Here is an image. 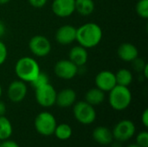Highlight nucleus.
I'll return each instance as SVG.
<instances>
[{"label":"nucleus","mask_w":148,"mask_h":147,"mask_svg":"<svg viewBox=\"0 0 148 147\" xmlns=\"http://www.w3.org/2000/svg\"><path fill=\"white\" fill-rule=\"evenodd\" d=\"M102 29L95 23H85L76 28V40L79 45L85 49H91L97 46L102 39Z\"/></svg>","instance_id":"nucleus-1"},{"label":"nucleus","mask_w":148,"mask_h":147,"mask_svg":"<svg viewBox=\"0 0 148 147\" xmlns=\"http://www.w3.org/2000/svg\"><path fill=\"white\" fill-rule=\"evenodd\" d=\"M41 72L37 62L29 56L20 58L15 65V73L19 80L24 82H31Z\"/></svg>","instance_id":"nucleus-2"},{"label":"nucleus","mask_w":148,"mask_h":147,"mask_svg":"<svg viewBox=\"0 0 148 147\" xmlns=\"http://www.w3.org/2000/svg\"><path fill=\"white\" fill-rule=\"evenodd\" d=\"M108 93V102L114 110L123 111L130 106L132 102V93L128 87L116 85Z\"/></svg>","instance_id":"nucleus-3"},{"label":"nucleus","mask_w":148,"mask_h":147,"mask_svg":"<svg viewBox=\"0 0 148 147\" xmlns=\"http://www.w3.org/2000/svg\"><path fill=\"white\" fill-rule=\"evenodd\" d=\"M57 126L55 116L49 112H42L37 114L34 120V126L36 131L45 137L54 134V131Z\"/></svg>","instance_id":"nucleus-4"},{"label":"nucleus","mask_w":148,"mask_h":147,"mask_svg":"<svg viewBox=\"0 0 148 147\" xmlns=\"http://www.w3.org/2000/svg\"><path fill=\"white\" fill-rule=\"evenodd\" d=\"M73 113L75 119L82 125H91L96 119V112L95 107L86 102L81 101L73 105Z\"/></svg>","instance_id":"nucleus-5"},{"label":"nucleus","mask_w":148,"mask_h":147,"mask_svg":"<svg viewBox=\"0 0 148 147\" xmlns=\"http://www.w3.org/2000/svg\"><path fill=\"white\" fill-rule=\"evenodd\" d=\"M35 90L36 101L41 107H50L56 104L57 92L50 83L41 86Z\"/></svg>","instance_id":"nucleus-6"},{"label":"nucleus","mask_w":148,"mask_h":147,"mask_svg":"<svg viewBox=\"0 0 148 147\" xmlns=\"http://www.w3.org/2000/svg\"><path fill=\"white\" fill-rule=\"evenodd\" d=\"M135 132V125L130 120H122L119 121L112 130L114 139L121 143L131 139L134 136Z\"/></svg>","instance_id":"nucleus-7"},{"label":"nucleus","mask_w":148,"mask_h":147,"mask_svg":"<svg viewBox=\"0 0 148 147\" xmlns=\"http://www.w3.org/2000/svg\"><path fill=\"white\" fill-rule=\"evenodd\" d=\"M30 52L37 57L47 56L51 51V43L49 40L42 35H36L30 38L29 42Z\"/></svg>","instance_id":"nucleus-8"},{"label":"nucleus","mask_w":148,"mask_h":147,"mask_svg":"<svg viewBox=\"0 0 148 147\" xmlns=\"http://www.w3.org/2000/svg\"><path fill=\"white\" fill-rule=\"evenodd\" d=\"M54 72L56 75L60 79L71 80L78 74L79 67H77L69 59H63L58 61L56 63L54 67Z\"/></svg>","instance_id":"nucleus-9"},{"label":"nucleus","mask_w":148,"mask_h":147,"mask_svg":"<svg viewBox=\"0 0 148 147\" xmlns=\"http://www.w3.org/2000/svg\"><path fill=\"white\" fill-rule=\"evenodd\" d=\"M27 91L28 88L26 82L21 80H16L9 85L7 89V96L11 102L19 103L26 97Z\"/></svg>","instance_id":"nucleus-10"},{"label":"nucleus","mask_w":148,"mask_h":147,"mask_svg":"<svg viewBox=\"0 0 148 147\" xmlns=\"http://www.w3.org/2000/svg\"><path fill=\"white\" fill-rule=\"evenodd\" d=\"M95 86L103 92H109L116 84L115 74L109 70H102L97 74L95 79Z\"/></svg>","instance_id":"nucleus-11"},{"label":"nucleus","mask_w":148,"mask_h":147,"mask_svg":"<svg viewBox=\"0 0 148 147\" xmlns=\"http://www.w3.org/2000/svg\"><path fill=\"white\" fill-rule=\"evenodd\" d=\"M52 11L58 17H69L75 11V0H54Z\"/></svg>","instance_id":"nucleus-12"},{"label":"nucleus","mask_w":148,"mask_h":147,"mask_svg":"<svg viewBox=\"0 0 148 147\" xmlns=\"http://www.w3.org/2000/svg\"><path fill=\"white\" fill-rule=\"evenodd\" d=\"M75 40L76 28L72 25H62L56 32V41L61 45H69Z\"/></svg>","instance_id":"nucleus-13"},{"label":"nucleus","mask_w":148,"mask_h":147,"mask_svg":"<svg viewBox=\"0 0 148 147\" xmlns=\"http://www.w3.org/2000/svg\"><path fill=\"white\" fill-rule=\"evenodd\" d=\"M76 101V93L72 88H64L62 89L56 94V104L62 107L67 108L72 107Z\"/></svg>","instance_id":"nucleus-14"},{"label":"nucleus","mask_w":148,"mask_h":147,"mask_svg":"<svg viewBox=\"0 0 148 147\" xmlns=\"http://www.w3.org/2000/svg\"><path fill=\"white\" fill-rule=\"evenodd\" d=\"M94 140L101 146H109L113 140L114 136L112 131L107 126H97L94 129L92 133Z\"/></svg>","instance_id":"nucleus-15"},{"label":"nucleus","mask_w":148,"mask_h":147,"mask_svg":"<svg viewBox=\"0 0 148 147\" xmlns=\"http://www.w3.org/2000/svg\"><path fill=\"white\" fill-rule=\"evenodd\" d=\"M117 55L121 60L131 62L139 56V50L133 43L124 42L119 46L117 49Z\"/></svg>","instance_id":"nucleus-16"},{"label":"nucleus","mask_w":148,"mask_h":147,"mask_svg":"<svg viewBox=\"0 0 148 147\" xmlns=\"http://www.w3.org/2000/svg\"><path fill=\"white\" fill-rule=\"evenodd\" d=\"M69 59L74 62L77 67H83L88 59V54L87 49L81 45H77L73 47L69 53Z\"/></svg>","instance_id":"nucleus-17"},{"label":"nucleus","mask_w":148,"mask_h":147,"mask_svg":"<svg viewBox=\"0 0 148 147\" xmlns=\"http://www.w3.org/2000/svg\"><path fill=\"white\" fill-rule=\"evenodd\" d=\"M105 92L98 88H90L85 94V101L93 107L101 105L105 101Z\"/></svg>","instance_id":"nucleus-18"},{"label":"nucleus","mask_w":148,"mask_h":147,"mask_svg":"<svg viewBox=\"0 0 148 147\" xmlns=\"http://www.w3.org/2000/svg\"><path fill=\"white\" fill-rule=\"evenodd\" d=\"M95 10L94 0H75V11L82 16H89Z\"/></svg>","instance_id":"nucleus-19"},{"label":"nucleus","mask_w":148,"mask_h":147,"mask_svg":"<svg viewBox=\"0 0 148 147\" xmlns=\"http://www.w3.org/2000/svg\"><path fill=\"white\" fill-rule=\"evenodd\" d=\"M115 79L117 85L128 87L133 82L134 76L130 70L127 68H121L115 74Z\"/></svg>","instance_id":"nucleus-20"},{"label":"nucleus","mask_w":148,"mask_h":147,"mask_svg":"<svg viewBox=\"0 0 148 147\" xmlns=\"http://www.w3.org/2000/svg\"><path fill=\"white\" fill-rule=\"evenodd\" d=\"M13 133L11 122L5 116H0V140L10 139Z\"/></svg>","instance_id":"nucleus-21"},{"label":"nucleus","mask_w":148,"mask_h":147,"mask_svg":"<svg viewBox=\"0 0 148 147\" xmlns=\"http://www.w3.org/2000/svg\"><path fill=\"white\" fill-rule=\"evenodd\" d=\"M54 134L56 137V139L60 140H68L71 138L73 134V130L69 125L62 123L56 126L54 131Z\"/></svg>","instance_id":"nucleus-22"},{"label":"nucleus","mask_w":148,"mask_h":147,"mask_svg":"<svg viewBox=\"0 0 148 147\" xmlns=\"http://www.w3.org/2000/svg\"><path fill=\"white\" fill-rule=\"evenodd\" d=\"M135 9L137 14L141 18H148V0H139Z\"/></svg>","instance_id":"nucleus-23"},{"label":"nucleus","mask_w":148,"mask_h":147,"mask_svg":"<svg viewBox=\"0 0 148 147\" xmlns=\"http://www.w3.org/2000/svg\"><path fill=\"white\" fill-rule=\"evenodd\" d=\"M32 87L36 89L41 86H43L47 83H49V75L45 73H42L40 72L39 75L36 77V79L34 81H32L31 82Z\"/></svg>","instance_id":"nucleus-24"},{"label":"nucleus","mask_w":148,"mask_h":147,"mask_svg":"<svg viewBox=\"0 0 148 147\" xmlns=\"http://www.w3.org/2000/svg\"><path fill=\"white\" fill-rule=\"evenodd\" d=\"M136 144L140 147H148V133L147 131H142L136 136Z\"/></svg>","instance_id":"nucleus-25"},{"label":"nucleus","mask_w":148,"mask_h":147,"mask_svg":"<svg viewBox=\"0 0 148 147\" xmlns=\"http://www.w3.org/2000/svg\"><path fill=\"white\" fill-rule=\"evenodd\" d=\"M131 62H132V66H133L134 69L135 71H137V72H142L143 69H144V68H145V66L147 65L146 62L143 59L139 58V56L137 58H135Z\"/></svg>","instance_id":"nucleus-26"},{"label":"nucleus","mask_w":148,"mask_h":147,"mask_svg":"<svg viewBox=\"0 0 148 147\" xmlns=\"http://www.w3.org/2000/svg\"><path fill=\"white\" fill-rule=\"evenodd\" d=\"M8 55V50L6 45L0 40V66L4 63Z\"/></svg>","instance_id":"nucleus-27"},{"label":"nucleus","mask_w":148,"mask_h":147,"mask_svg":"<svg viewBox=\"0 0 148 147\" xmlns=\"http://www.w3.org/2000/svg\"><path fill=\"white\" fill-rule=\"evenodd\" d=\"M28 2L32 7L40 9L47 3L48 0H28Z\"/></svg>","instance_id":"nucleus-28"},{"label":"nucleus","mask_w":148,"mask_h":147,"mask_svg":"<svg viewBox=\"0 0 148 147\" xmlns=\"http://www.w3.org/2000/svg\"><path fill=\"white\" fill-rule=\"evenodd\" d=\"M0 147H19V145L16 141L11 140L10 139H7L1 141Z\"/></svg>","instance_id":"nucleus-29"},{"label":"nucleus","mask_w":148,"mask_h":147,"mask_svg":"<svg viewBox=\"0 0 148 147\" xmlns=\"http://www.w3.org/2000/svg\"><path fill=\"white\" fill-rule=\"evenodd\" d=\"M141 123L145 126V128L148 127V109H145L141 114Z\"/></svg>","instance_id":"nucleus-30"},{"label":"nucleus","mask_w":148,"mask_h":147,"mask_svg":"<svg viewBox=\"0 0 148 147\" xmlns=\"http://www.w3.org/2000/svg\"><path fill=\"white\" fill-rule=\"evenodd\" d=\"M6 113V105L0 100V116H4Z\"/></svg>","instance_id":"nucleus-31"},{"label":"nucleus","mask_w":148,"mask_h":147,"mask_svg":"<svg viewBox=\"0 0 148 147\" xmlns=\"http://www.w3.org/2000/svg\"><path fill=\"white\" fill-rule=\"evenodd\" d=\"M5 30H6L5 26H4V24H3V23L0 20V38L5 34Z\"/></svg>","instance_id":"nucleus-32"},{"label":"nucleus","mask_w":148,"mask_h":147,"mask_svg":"<svg viewBox=\"0 0 148 147\" xmlns=\"http://www.w3.org/2000/svg\"><path fill=\"white\" fill-rule=\"evenodd\" d=\"M110 146H111V147H122L121 142H120L118 140H115V141L113 140V142L110 144Z\"/></svg>","instance_id":"nucleus-33"},{"label":"nucleus","mask_w":148,"mask_h":147,"mask_svg":"<svg viewBox=\"0 0 148 147\" xmlns=\"http://www.w3.org/2000/svg\"><path fill=\"white\" fill-rule=\"evenodd\" d=\"M142 73H143V75H144L145 78H148V64L147 63V65L145 66V68H144V69H143Z\"/></svg>","instance_id":"nucleus-34"},{"label":"nucleus","mask_w":148,"mask_h":147,"mask_svg":"<svg viewBox=\"0 0 148 147\" xmlns=\"http://www.w3.org/2000/svg\"><path fill=\"white\" fill-rule=\"evenodd\" d=\"M10 0H0V4H6L10 2Z\"/></svg>","instance_id":"nucleus-35"},{"label":"nucleus","mask_w":148,"mask_h":147,"mask_svg":"<svg viewBox=\"0 0 148 147\" xmlns=\"http://www.w3.org/2000/svg\"><path fill=\"white\" fill-rule=\"evenodd\" d=\"M127 147H140V146H139L136 143L135 144H131V145H129V146H127Z\"/></svg>","instance_id":"nucleus-36"},{"label":"nucleus","mask_w":148,"mask_h":147,"mask_svg":"<svg viewBox=\"0 0 148 147\" xmlns=\"http://www.w3.org/2000/svg\"><path fill=\"white\" fill-rule=\"evenodd\" d=\"M1 95H2V88L0 86V98H1Z\"/></svg>","instance_id":"nucleus-37"},{"label":"nucleus","mask_w":148,"mask_h":147,"mask_svg":"<svg viewBox=\"0 0 148 147\" xmlns=\"http://www.w3.org/2000/svg\"><path fill=\"white\" fill-rule=\"evenodd\" d=\"M1 141H2V140H0V143H1Z\"/></svg>","instance_id":"nucleus-38"}]
</instances>
